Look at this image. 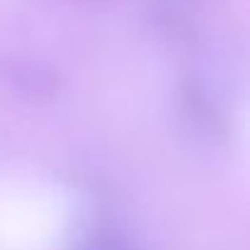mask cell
I'll use <instances>...</instances> for the list:
<instances>
[{
  "label": "cell",
  "instance_id": "cell-3",
  "mask_svg": "<svg viewBox=\"0 0 250 250\" xmlns=\"http://www.w3.org/2000/svg\"><path fill=\"white\" fill-rule=\"evenodd\" d=\"M76 250H133V248L125 243L123 238H118V235H105V233H101V235H93V238H88L86 243H81Z\"/></svg>",
  "mask_w": 250,
  "mask_h": 250
},
{
  "label": "cell",
  "instance_id": "cell-2",
  "mask_svg": "<svg viewBox=\"0 0 250 250\" xmlns=\"http://www.w3.org/2000/svg\"><path fill=\"white\" fill-rule=\"evenodd\" d=\"M179 108L184 120L189 123V128L206 135L208 140L226 135V120L216 108V103L211 101V96L206 93L201 81L189 76L179 83Z\"/></svg>",
  "mask_w": 250,
  "mask_h": 250
},
{
  "label": "cell",
  "instance_id": "cell-1",
  "mask_svg": "<svg viewBox=\"0 0 250 250\" xmlns=\"http://www.w3.org/2000/svg\"><path fill=\"white\" fill-rule=\"evenodd\" d=\"M0 81L10 93L32 105H47L57 101L64 88L54 69L32 59H3L0 62Z\"/></svg>",
  "mask_w": 250,
  "mask_h": 250
}]
</instances>
